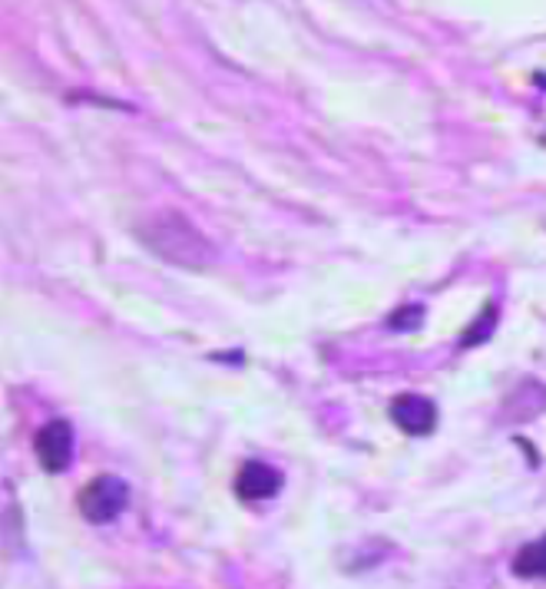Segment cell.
<instances>
[{
  "instance_id": "1",
  "label": "cell",
  "mask_w": 546,
  "mask_h": 589,
  "mask_svg": "<svg viewBox=\"0 0 546 589\" xmlns=\"http://www.w3.org/2000/svg\"><path fill=\"white\" fill-rule=\"evenodd\" d=\"M136 239L160 255L170 265L189 269V272H203L206 265L216 262V249L212 242L176 209H163L156 216H146L136 226Z\"/></svg>"
},
{
  "instance_id": "2",
  "label": "cell",
  "mask_w": 546,
  "mask_h": 589,
  "mask_svg": "<svg viewBox=\"0 0 546 589\" xmlns=\"http://www.w3.org/2000/svg\"><path fill=\"white\" fill-rule=\"evenodd\" d=\"M77 506L84 513L87 523L94 526H107L113 523L127 506H130V487L123 477L117 473H97L80 493H77Z\"/></svg>"
},
{
  "instance_id": "3",
  "label": "cell",
  "mask_w": 546,
  "mask_h": 589,
  "mask_svg": "<svg viewBox=\"0 0 546 589\" xmlns=\"http://www.w3.org/2000/svg\"><path fill=\"white\" fill-rule=\"evenodd\" d=\"M34 454L47 473H54V477L64 473L74 463V424L64 417L47 421L34 437Z\"/></svg>"
},
{
  "instance_id": "4",
  "label": "cell",
  "mask_w": 546,
  "mask_h": 589,
  "mask_svg": "<svg viewBox=\"0 0 546 589\" xmlns=\"http://www.w3.org/2000/svg\"><path fill=\"white\" fill-rule=\"evenodd\" d=\"M387 414L407 437H427L437 427V404L424 394H397Z\"/></svg>"
},
{
  "instance_id": "5",
  "label": "cell",
  "mask_w": 546,
  "mask_h": 589,
  "mask_svg": "<svg viewBox=\"0 0 546 589\" xmlns=\"http://www.w3.org/2000/svg\"><path fill=\"white\" fill-rule=\"evenodd\" d=\"M282 483H285V473L275 470V467L265 463V460H245V463L239 467L236 480H232L236 497H239L242 503H262V500H272V497L282 490Z\"/></svg>"
},
{
  "instance_id": "6",
  "label": "cell",
  "mask_w": 546,
  "mask_h": 589,
  "mask_svg": "<svg viewBox=\"0 0 546 589\" xmlns=\"http://www.w3.org/2000/svg\"><path fill=\"white\" fill-rule=\"evenodd\" d=\"M510 569L520 579H543L546 582V533L539 539L520 546L516 556H513V563H510Z\"/></svg>"
},
{
  "instance_id": "7",
  "label": "cell",
  "mask_w": 546,
  "mask_h": 589,
  "mask_svg": "<svg viewBox=\"0 0 546 589\" xmlns=\"http://www.w3.org/2000/svg\"><path fill=\"white\" fill-rule=\"evenodd\" d=\"M496 328V308H493V302H487L483 305V312H480V318H477V325H473V331H467L463 335V348H473V345H480V341H487V335Z\"/></svg>"
},
{
  "instance_id": "8",
  "label": "cell",
  "mask_w": 546,
  "mask_h": 589,
  "mask_svg": "<svg viewBox=\"0 0 546 589\" xmlns=\"http://www.w3.org/2000/svg\"><path fill=\"white\" fill-rule=\"evenodd\" d=\"M421 318H424L421 305H404L394 315H387V328L391 331H414V328H421Z\"/></svg>"
}]
</instances>
